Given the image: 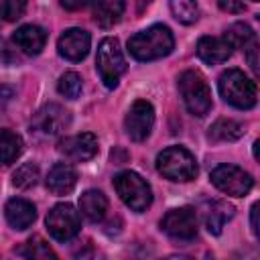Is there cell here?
Returning a JSON list of instances; mask_svg holds the SVG:
<instances>
[{
	"label": "cell",
	"instance_id": "obj_24",
	"mask_svg": "<svg viewBox=\"0 0 260 260\" xmlns=\"http://www.w3.org/2000/svg\"><path fill=\"white\" fill-rule=\"evenodd\" d=\"M20 252L24 254L26 260H59L57 254H55V250H53L41 236L28 238V240L24 242V246H22Z\"/></svg>",
	"mask_w": 260,
	"mask_h": 260
},
{
	"label": "cell",
	"instance_id": "obj_30",
	"mask_svg": "<svg viewBox=\"0 0 260 260\" xmlns=\"http://www.w3.org/2000/svg\"><path fill=\"white\" fill-rule=\"evenodd\" d=\"M256 213H258V203H254L252 205V209H250V221H252V232L258 236V221H256Z\"/></svg>",
	"mask_w": 260,
	"mask_h": 260
},
{
	"label": "cell",
	"instance_id": "obj_3",
	"mask_svg": "<svg viewBox=\"0 0 260 260\" xmlns=\"http://www.w3.org/2000/svg\"><path fill=\"white\" fill-rule=\"evenodd\" d=\"M179 93L187 106V110L197 116V118H203L211 112V89L207 85V79L195 71V69H189V71H183L181 77H179Z\"/></svg>",
	"mask_w": 260,
	"mask_h": 260
},
{
	"label": "cell",
	"instance_id": "obj_17",
	"mask_svg": "<svg viewBox=\"0 0 260 260\" xmlns=\"http://www.w3.org/2000/svg\"><path fill=\"white\" fill-rule=\"evenodd\" d=\"M12 41L24 55H39L45 49L47 32L39 24H22L14 30Z\"/></svg>",
	"mask_w": 260,
	"mask_h": 260
},
{
	"label": "cell",
	"instance_id": "obj_23",
	"mask_svg": "<svg viewBox=\"0 0 260 260\" xmlns=\"http://www.w3.org/2000/svg\"><path fill=\"white\" fill-rule=\"evenodd\" d=\"M22 152V138L12 130H0V167L14 162Z\"/></svg>",
	"mask_w": 260,
	"mask_h": 260
},
{
	"label": "cell",
	"instance_id": "obj_5",
	"mask_svg": "<svg viewBox=\"0 0 260 260\" xmlns=\"http://www.w3.org/2000/svg\"><path fill=\"white\" fill-rule=\"evenodd\" d=\"M95 67H98V73H100L104 85L108 89H114L126 71V59H124L118 39H114V37L102 39V43L98 47V55H95Z\"/></svg>",
	"mask_w": 260,
	"mask_h": 260
},
{
	"label": "cell",
	"instance_id": "obj_25",
	"mask_svg": "<svg viewBox=\"0 0 260 260\" xmlns=\"http://www.w3.org/2000/svg\"><path fill=\"white\" fill-rule=\"evenodd\" d=\"M173 16L183 24H193L199 18V6L191 0H173L169 4Z\"/></svg>",
	"mask_w": 260,
	"mask_h": 260
},
{
	"label": "cell",
	"instance_id": "obj_29",
	"mask_svg": "<svg viewBox=\"0 0 260 260\" xmlns=\"http://www.w3.org/2000/svg\"><path fill=\"white\" fill-rule=\"evenodd\" d=\"M217 6L225 12H244L246 10V4H242V2H219Z\"/></svg>",
	"mask_w": 260,
	"mask_h": 260
},
{
	"label": "cell",
	"instance_id": "obj_31",
	"mask_svg": "<svg viewBox=\"0 0 260 260\" xmlns=\"http://www.w3.org/2000/svg\"><path fill=\"white\" fill-rule=\"evenodd\" d=\"M85 4H87V2H77V4H71V2H65V0L61 2V6H63V8H67V10H73V8H83Z\"/></svg>",
	"mask_w": 260,
	"mask_h": 260
},
{
	"label": "cell",
	"instance_id": "obj_10",
	"mask_svg": "<svg viewBox=\"0 0 260 260\" xmlns=\"http://www.w3.org/2000/svg\"><path fill=\"white\" fill-rule=\"evenodd\" d=\"M152 126H154V108H152V104L146 102V100H136L130 106V110L124 118L126 134L130 136V140L142 142V140L148 138Z\"/></svg>",
	"mask_w": 260,
	"mask_h": 260
},
{
	"label": "cell",
	"instance_id": "obj_2",
	"mask_svg": "<svg viewBox=\"0 0 260 260\" xmlns=\"http://www.w3.org/2000/svg\"><path fill=\"white\" fill-rule=\"evenodd\" d=\"M217 87H219L221 98L238 110H250L256 106V100H258L256 83L250 77H246L244 71H240V69L223 71L219 75Z\"/></svg>",
	"mask_w": 260,
	"mask_h": 260
},
{
	"label": "cell",
	"instance_id": "obj_28",
	"mask_svg": "<svg viewBox=\"0 0 260 260\" xmlns=\"http://www.w3.org/2000/svg\"><path fill=\"white\" fill-rule=\"evenodd\" d=\"M26 10V4L22 0H6V2H0V16L8 22L12 20H18Z\"/></svg>",
	"mask_w": 260,
	"mask_h": 260
},
{
	"label": "cell",
	"instance_id": "obj_11",
	"mask_svg": "<svg viewBox=\"0 0 260 260\" xmlns=\"http://www.w3.org/2000/svg\"><path fill=\"white\" fill-rule=\"evenodd\" d=\"M71 122V114L59 104H45L32 116V130L43 136H57L61 134Z\"/></svg>",
	"mask_w": 260,
	"mask_h": 260
},
{
	"label": "cell",
	"instance_id": "obj_21",
	"mask_svg": "<svg viewBox=\"0 0 260 260\" xmlns=\"http://www.w3.org/2000/svg\"><path fill=\"white\" fill-rule=\"evenodd\" d=\"M244 136V124L232 118H219L209 126L207 138L211 142H234Z\"/></svg>",
	"mask_w": 260,
	"mask_h": 260
},
{
	"label": "cell",
	"instance_id": "obj_22",
	"mask_svg": "<svg viewBox=\"0 0 260 260\" xmlns=\"http://www.w3.org/2000/svg\"><path fill=\"white\" fill-rule=\"evenodd\" d=\"M126 4L122 0H104V2H95L93 4V20L98 22V26L102 28H110L114 26L120 16L124 14Z\"/></svg>",
	"mask_w": 260,
	"mask_h": 260
},
{
	"label": "cell",
	"instance_id": "obj_15",
	"mask_svg": "<svg viewBox=\"0 0 260 260\" xmlns=\"http://www.w3.org/2000/svg\"><path fill=\"white\" fill-rule=\"evenodd\" d=\"M234 47L225 37H201L197 41V57L207 65L223 63L232 57Z\"/></svg>",
	"mask_w": 260,
	"mask_h": 260
},
{
	"label": "cell",
	"instance_id": "obj_1",
	"mask_svg": "<svg viewBox=\"0 0 260 260\" xmlns=\"http://www.w3.org/2000/svg\"><path fill=\"white\" fill-rule=\"evenodd\" d=\"M175 47V37L169 26L152 24L146 30L128 39V51L136 61H154L167 57Z\"/></svg>",
	"mask_w": 260,
	"mask_h": 260
},
{
	"label": "cell",
	"instance_id": "obj_8",
	"mask_svg": "<svg viewBox=\"0 0 260 260\" xmlns=\"http://www.w3.org/2000/svg\"><path fill=\"white\" fill-rule=\"evenodd\" d=\"M47 230L57 242L73 240L81 230L79 211L71 203H57L47 213Z\"/></svg>",
	"mask_w": 260,
	"mask_h": 260
},
{
	"label": "cell",
	"instance_id": "obj_26",
	"mask_svg": "<svg viewBox=\"0 0 260 260\" xmlns=\"http://www.w3.org/2000/svg\"><path fill=\"white\" fill-rule=\"evenodd\" d=\"M39 183V167L35 162H22L12 173V185L18 189H30Z\"/></svg>",
	"mask_w": 260,
	"mask_h": 260
},
{
	"label": "cell",
	"instance_id": "obj_27",
	"mask_svg": "<svg viewBox=\"0 0 260 260\" xmlns=\"http://www.w3.org/2000/svg\"><path fill=\"white\" fill-rule=\"evenodd\" d=\"M57 89L61 95H65L67 100H75L79 98L81 89H83V79L79 73L75 71H65L61 77H59V83H57Z\"/></svg>",
	"mask_w": 260,
	"mask_h": 260
},
{
	"label": "cell",
	"instance_id": "obj_6",
	"mask_svg": "<svg viewBox=\"0 0 260 260\" xmlns=\"http://www.w3.org/2000/svg\"><path fill=\"white\" fill-rule=\"evenodd\" d=\"M114 189L120 199L132 211H146L152 203V189L150 185L134 171H122L114 177Z\"/></svg>",
	"mask_w": 260,
	"mask_h": 260
},
{
	"label": "cell",
	"instance_id": "obj_12",
	"mask_svg": "<svg viewBox=\"0 0 260 260\" xmlns=\"http://www.w3.org/2000/svg\"><path fill=\"white\" fill-rule=\"evenodd\" d=\"M223 37L232 43L234 49L238 47L244 51L250 69L258 75V39H256V32L246 22H234Z\"/></svg>",
	"mask_w": 260,
	"mask_h": 260
},
{
	"label": "cell",
	"instance_id": "obj_4",
	"mask_svg": "<svg viewBox=\"0 0 260 260\" xmlns=\"http://www.w3.org/2000/svg\"><path fill=\"white\" fill-rule=\"evenodd\" d=\"M156 171L177 183H187L197 177V160L185 146H169L156 156Z\"/></svg>",
	"mask_w": 260,
	"mask_h": 260
},
{
	"label": "cell",
	"instance_id": "obj_7",
	"mask_svg": "<svg viewBox=\"0 0 260 260\" xmlns=\"http://www.w3.org/2000/svg\"><path fill=\"white\" fill-rule=\"evenodd\" d=\"M211 183L225 195L232 197H244L252 191L254 187V179L248 171L236 167V165H217L211 175H209Z\"/></svg>",
	"mask_w": 260,
	"mask_h": 260
},
{
	"label": "cell",
	"instance_id": "obj_19",
	"mask_svg": "<svg viewBox=\"0 0 260 260\" xmlns=\"http://www.w3.org/2000/svg\"><path fill=\"white\" fill-rule=\"evenodd\" d=\"M77 183V171L69 162H55L47 175V189L55 195H67Z\"/></svg>",
	"mask_w": 260,
	"mask_h": 260
},
{
	"label": "cell",
	"instance_id": "obj_18",
	"mask_svg": "<svg viewBox=\"0 0 260 260\" xmlns=\"http://www.w3.org/2000/svg\"><path fill=\"white\" fill-rule=\"evenodd\" d=\"M4 215L14 230H26L37 219V207L28 199L14 197L4 205Z\"/></svg>",
	"mask_w": 260,
	"mask_h": 260
},
{
	"label": "cell",
	"instance_id": "obj_20",
	"mask_svg": "<svg viewBox=\"0 0 260 260\" xmlns=\"http://www.w3.org/2000/svg\"><path fill=\"white\" fill-rule=\"evenodd\" d=\"M79 211L89 219V221H102L106 211H108V199L102 191L98 189H87L79 197Z\"/></svg>",
	"mask_w": 260,
	"mask_h": 260
},
{
	"label": "cell",
	"instance_id": "obj_9",
	"mask_svg": "<svg viewBox=\"0 0 260 260\" xmlns=\"http://www.w3.org/2000/svg\"><path fill=\"white\" fill-rule=\"evenodd\" d=\"M160 230L177 242H191L197 236V211L189 205L169 209L160 219Z\"/></svg>",
	"mask_w": 260,
	"mask_h": 260
},
{
	"label": "cell",
	"instance_id": "obj_32",
	"mask_svg": "<svg viewBox=\"0 0 260 260\" xmlns=\"http://www.w3.org/2000/svg\"><path fill=\"white\" fill-rule=\"evenodd\" d=\"M162 260H195V258L185 256V254H173V256H167V258H162Z\"/></svg>",
	"mask_w": 260,
	"mask_h": 260
},
{
	"label": "cell",
	"instance_id": "obj_16",
	"mask_svg": "<svg viewBox=\"0 0 260 260\" xmlns=\"http://www.w3.org/2000/svg\"><path fill=\"white\" fill-rule=\"evenodd\" d=\"M201 211H203V223H205L207 232L213 234V236H219L225 221H230L234 217V207L228 201H221V199L205 201Z\"/></svg>",
	"mask_w": 260,
	"mask_h": 260
},
{
	"label": "cell",
	"instance_id": "obj_13",
	"mask_svg": "<svg viewBox=\"0 0 260 260\" xmlns=\"http://www.w3.org/2000/svg\"><path fill=\"white\" fill-rule=\"evenodd\" d=\"M59 152L75 162H83L89 160L98 154V138L91 132H81V134H73L67 136L59 142Z\"/></svg>",
	"mask_w": 260,
	"mask_h": 260
},
{
	"label": "cell",
	"instance_id": "obj_14",
	"mask_svg": "<svg viewBox=\"0 0 260 260\" xmlns=\"http://www.w3.org/2000/svg\"><path fill=\"white\" fill-rule=\"evenodd\" d=\"M89 45H91V37H89L87 30H83V28H67L59 37L57 49H59V55L63 59L77 63V61L87 57Z\"/></svg>",
	"mask_w": 260,
	"mask_h": 260
}]
</instances>
